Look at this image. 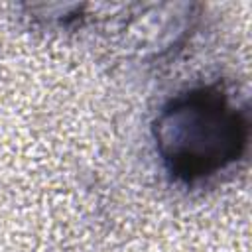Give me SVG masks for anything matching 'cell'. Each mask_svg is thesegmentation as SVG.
<instances>
[{"label": "cell", "mask_w": 252, "mask_h": 252, "mask_svg": "<svg viewBox=\"0 0 252 252\" xmlns=\"http://www.w3.org/2000/svg\"><path fill=\"white\" fill-rule=\"evenodd\" d=\"M158 152L171 175L195 181L236 161L248 144V118L215 87L169 100L154 126Z\"/></svg>", "instance_id": "6da1fadb"}]
</instances>
